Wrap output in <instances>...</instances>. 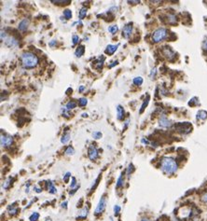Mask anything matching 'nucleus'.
Returning a JSON list of instances; mask_svg holds the SVG:
<instances>
[{
  "instance_id": "ddd939ff",
  "label": "nucleus",
  "mask_w": 207,
  "mask_h": 221,
  "mask_svg": "<svg viewBox=\"0 0 207 221\" xmlns=\"http://www.w3.org/2000/svg\"><path fill=\"white\" fill-rule=\"evenodd\" d=\"M124 117V108L120 105L117 106V118L118 119H122Z\"/></svg>"
},
{
  "instance_id": "7ed1b4c3",
  "label": "nucleus",
  "mask_w": 207,
  "mask_h": 221,
  "mask_svg": "<svg viewBox=\"0 0 207 221\" xmlns=\"http://www.w3.org/2000/svg\"><path fill=\"white\" fill-rule=\"evenodd\" d=\"M167 30L163 27L158 28L157 30L154 31V33L152 34V41L155 43H159L160 41H163L167 37Z\"/></svg>"
},
{
  "instance_id": "4be33fe9",
  "label": "nucleus",
  "mask_w": 207,
  "mask_h": 221,
  "mask_svg": "<svg viewBox=\"0 0 207 221\" xmlns=\"http://www.w3.org/2000/svg\"><path fill=\"white\" fill-rule=\"evenodd\" d=\"M118 30H119V27H118V25H111V26H109L108 27V31L110 32L111 34H116L118 32Z\"/></svg>"
},
{
  "instance_id": "2eb2a0df",
  "label": "nucleus",
  "mask_w": 207,
  "mask_h": 221,
  "mask_svg": "<svg viewBox=\"0 0 207 221\" xmlns=\"http://www.w3.org/2000/svg\"><path fill=\"white\" fill-rule=\"evenodd\" d=\"M47 187H48V190L50 194H55L57 192V189L54 187V185L52 184V182L51 181H48L47 182Z\"/></svg>"
},
{
  "instance_id": "37998d69",
  "label": "nucleus",
  "mask_w": 207,
  "mask_h": 221,
  "mask_svg": "<svg viewBox=\"0 0 207 221\" xmlns=\"http://www.w3.org/2000/svg\"><path fill=\"white\" fill-rule=\"evenodd\" d=\"M36 188V191L37 192V193H40L41 192V189L40 188Z\"/></svg>"
},
{
  "instance_id": "cd10ccee",
  "label": "nucleus",
  "mask_w": 207,
  "mask_h": 221,
  "mask_svg": "<svg viewBox=\"0 0 207 221\" xmlns=\"http://www.w3.org/2000/svg\"><path fill=\"white\" fill-rule=\"evenodd\" d=\"M66 155H74V153H75V150H74V148H72V147H68L66 149Z\"/></svg>"
},
{
  "instance_id": "b1692460",
  "label": "nucleus",
  "mask_w": 207,
  "mask_h": 221,
  "mask_svg": "<svg viewBox=\"0 0 207 221\" xmlns=\"http://www.w3.org/2000/svg\"><path fill=\"white\" fill-rule=\"evenodd\" d=\"M133 84L134 85H138V86H140V85H142V83H143V79H142L141 77H136V78H134L133 79Z\"/></svg>"
},
{
  "instance_id": "0eeeda50",
  "label": "nucleus",
  "mask_w": 207,
  "mask_h": 221,
  "mask_svg": "<svg viewBox=\"0 0 207 221\" xmlns=\"http://www.w3.org/2000/svg\"><path fill=\"white\" fill-rule=\"evenodd\" d=\"M132 31H133L132 23H128L123 27V29H122V36H123L125 39H128V37L131 36Z\"/></svg>"
},
{
  "instance_id": "a18cd8bd",
  "label": "nucleus",
  "mask_w": 207,
  "mask_h": 221,
  "mask_svg": "<svg viewBox=\"0 0 207 221\" xmlns=\"http://www.w3.org/2000/svg\"><path fill=\"white\" fill-rule=\"evenodd\" d=\"M83 90H84V86H80V87H79V91L81 92H83Z\"/></svg>"
},
{
  "instance_id": "c9c22d12",
  "label": "nucleus",
  "mask_w": 207,
  "mask_h": 221,
  "mask_svg": "<svg viewBox=\"0 0 207 221\" xmlns=\"http://www.w3.org/2000/svg\"><path fill=\"white\" fill-rule=\"evenodd\" d=\"M200 199H202V201H203V203L207 204V191H206V192L203 195L202 198H200Z\"/></svg>"
},
{
  "instance_id": "6ab92c4d",
  "label": "nucleus",
  "mask_w": 207,
  "mask_h": 221,
  "mask_svg": "<svg viewBox=\"0 0 207 221\" xmlns=\"http://www.w3.org/2000/svg\"><path fill=\"white\" fill-rule=\"evenodd\" d=\"M76 106H77V103L74 102V101H69V102H68V103L66 104V109H67V110L74 109Z\"/></svg>"
},
{
  "instance_id": "bb28decb",
  "label": "nucleus",
  "mask_w": 207,
  "mask_h": 221,
  "mask_svg": "<svg viewBox=\"0 0 207 221\" xmlns=\"http://www.w3.org/2000/svg\"><path fill=\"white\" fill-rule=\"evenodd\" d=\"M122 186H123V179H122V174L120 176V177L118 178V181H117V184H116V187L117 188H121Z\"/></svg>"
},
{
  "instance_id": "f3484780",
  "label": "nucleus",
  "mask_w": 207,
  "mask_h": 221,
  "mask_svg": "<svg viewBox=\"0 0 207 221\" xmlns=\"http://www.w3.org/2000/svg\"><path fill=\"white\" fill-rule=\"evenodd\" d=\"M51 2L56 5H68L71 3L70 0H51Z\"/></svg>"
},
{
  "instance_id": "473e14b6",
  "label": "nucleus",
  "mask_w": 207,
  "mask_h": 221,
  "mask_svg": "<svg viewBox=\"0 0 207 221\" xmlns=\"http://www.w3.org/2000/svg\"><path fill=\"white\" fill-rule=\"evenodd\" d=\"M120 212V206L115 205L114 206V214H115V216H118Z\"/></svg>"
},
{
  "instance_id": "a19ab883",
  "label": "nucleus",
  "mask_w": 207,
  "mask_h": 221,
  "mask_svg": "<svg viewBox=\"0 0 207 221\" xmlns=\"http://www.w3.org/2000/svg\"><path fill=\"white\" fill-rule=\"evenodd\" d=\"M79 188V186H77L75 188H73V190H72V191H70V195H73V194L77 191V189Z\"/></svg>"
},
{
  "instance_id": "c03bdc74",
  "label": "nucleus",
  "mask_w": 207,
  "mask_h": 221,
  "mask_svg": "<svg viewBox=\"0 0 207 221\" xmlns=\"http://www.w3.org/2000/svg\"><path fill=\"white\" fill-rule=\"evenodd\" d=\"M128 3H132V4H136V3H139V1H128Z\"/></svg>"
},
{
  "instance_id": "f257e3e1",
  "label": "nucleus",
  "mask_w": 207,
  "mask_h": 221,
  "mask_svg": "<svg viewBox=\"0 0 207 221\" xmlns=\"http://www.w3.org/2000/svg\"><path fill=\"white\" fill-rule=\"evenodd\" d=\"M160 169L164 174L172 175L177 172L178 164L173 158L163 157L160 161Z\"/></svg>"
},
{
  "instance_id": "de8ad7c7",
  "label": "nucleus",
  "mask_w": 207,
  "mask_h": 221,
  "mask_svg": "<svg viewBox=\"0 0 207 221\" xmlns=\"http://www.w3.org/2000/svg\"><path fill=\"white\" fill-rule=\"evenodd\" d=\"M142 143H145V144H148V141L147 139H142Z\"/></svg>"
},
{
  "instance_id": "ea45409f",
  "label": "nucleus",
  "mask_w": 207,
  "mask_h": 221,
  "mask_svg": "<svg viewBox=\"0 0 207 221\" xmlns=\"http://www.w3.org/2000/svg\"><path fill=\"white\" fill-rule=\"evenodd\" d=\"M63 208H64V209H66L67 208V201H63V203H62V205H61Z\"/></svg>"
},
{
  "instance_id": "1a4fd4ad",
  "label": "nucleus",
  "mask_w": 207,
  "mask_h": 221,
  "mask_svg": "<svg viewBox=\"0 0 207 221\" xmlns=\"http://www.w3.org/2000/svg\"><path fill=\"white\" fill-rule=\"evenodd\" d=\"M163 54L165 55V57H167L169 60H172V59H173V57H174V52H173V50L169 48V47H164V49H163Z\"/></svg>"
},
{
  "instance_id": "39448f33",
  "label": "nucleus",
  "mask_w": 207,
  "mask_h": 221,
  "mask_svg": "<svg viewBox=\"0 0 207 221\" xmlns=\"http://www.w3.org/2000/svg\"><path fill=\"white\" fill-rule=\"evenodd\" d=\"M106 206V199L105 196H103L100 199L98 204H97V207H96V209H95V214H102L104 211H105Z\"/></svg>"
},
{
  "instance_id": "79ce46f5",
  "label": "nucleus",
  "mask_w": 207,
  "mask_h": 221,
  "mask_svg": "<svg viewBox=\"0 0 207 221\" xmlns=\"http://www.w3.org/2000/svg\"><path fill=\"white\" fill-rule=\"evenodd\" d=\"M55 43H56V40H53V41H51V42L50 43V46H53Z\"/></svg>"
},
{
  "instance_id": "4468645a",
  "label": "nucleus",
  "mask_w": 207,
  "mask_h": 221,
  "mask_svg": "<svg viewBox=\"0 0 207 221\" xmlns=\"http://www.w3.org/2000/svg\"><path fill=\"white\" fill-rule=\"evenodd\" d=\"M84 52H85V48H84V46H82V45L79 46V47L77 48L76 52H75V55H76V57H77V58L81 57V56L84 54Z\"/></svg>"
},
{
  "instance_id": "6e6552de",
  "label": "nucleus",
  "mask_w": 207,
  "mask_h": 221,
  "mask_svg": "<svg viewBox=\"0 0 207 221\" xmlns=\"http://www.w3.org/2000/svg\"><path fill=\"white\" fill-rule=\"evenodd\" d=\"M159 124H160V126H161V127H163V128H168V127H171L172 122L166 117H161L160 118Z\"/></svg>"
},
{
  "instance_id": "a211bd4d",
  "label": "nucleus",
  "mask_w": 207,
  "mask_h": 221,
  "mask_svg": "<svg viewBox=\"0 0 207 221\" xmlns=\"http://www.w3.org/2000/svg\"><path fill=\"white\" fill-rule=\"evenodd\" d=\"M70 140V134L69 132H66L63 135V137L61 138V143L62 144H66L68 141Z\"/></svg>"
},
{
  "instance_id": "f704fd0d",
  "label": "nucleus",
  "mask_w": 207,
  "mask_h": 221,
  "mask_svg": "<svg viewBox=\"0 0 207 221\" xmlns=\"http://www.w3.org/2000/svg\"><path fill=\"white\" fill-rule=\"evenodd\" d=\"M71 176V174L69 173V172H67L66 174V175L63 176V181L66 182V183H67L68 182V179H69V177Z\"/></svg>"
},
{
  "instance_id": "a878e982",
  "label": "nucleus",
  "mask_w": 207,
  "mask_h": 221,
  "mask_svg": "<svg viewBox=\"0 0 207 221\" xmlns=\"http://www.w3.org/2000/svg\"><path fill=\"white\" fill-rule=\"evenodd\" d=\"M87 14V9L86 8H82L79 11V19L80 20H82V19H84V17L86 16Z\"/></svg>"
},
{
  "instance_id": "aec40b11",
  "label": "nucleus",
  "mask_w": 207,
  "mask_h": 221,
  "mask_svg": "<svg viewBox=\"0 0 207 221\" xmlns=\"http://www.w3.org/2000/svg\"><path fill=\"white\" fill-rule=\"evenodd\" d=\"M38 218H39V214L36 213V212H34V213L30 216L29 220H30V221H37Z\"/></svg>"
},
{
  "instance_id": "58836bf2",
  "label": "nucleus",
  "mask_w": 207,
  "mask_h": 221,
  "mask_svg": "<svg viewBox=\"0 0 207 221\" xmlns=\"http://www.w3.org/2000/svg\"><path fill=\"white\" fill-rule=\"evenodd\" d=\"M17 212H18V209H17V208H15V209H12V210H10V211H9V214H12V216H13V214H17Z\"/></svg>"
},
{
  "instance_id": "7c9ffc66",
  "label": "nucleus",
  "mask_w": 207,
  "mask_h": 221,
  "mask_svg": "<svg viewBox=\"0 0 207 221\" xmlns=\"http://www.w3.org/2000/svg\"><path fill=\"white\" fill-rule=\"evenodd\" d=\"M93 136L95 138V139H100V138L102 137V134L100 132H94L93 134Z\"/></svg>"
},
{
  "instance_id": "9b49d317",
  "label": "nucleus",
  "mask_w": 207,
  "mask_h": 221,
  "mask_svg": "<svg viewBox=\"0 0 207 221\" xmlns=\"http://www.w3.org/2000/svg\"><path fill=\"white\" fill-rule=\"evenodd\" d=\"M120 44H118V45H108L106 49V54H113L116 50L118 49V47H119Z\"/></svg>"
},
{
  "instance_id": "393cba45",
  "label": "nucleus",
  "mask_w": 207,
  "mask_h": 221,
  "mask_svg": "<svg viewBox=\"0 0 207 221\" xmlns=\"http://www.w3.org/2000/svg\"><path fill=\"white\" fill-rule=\"evenodd\" d=\"M148 103H149V96H147V99L144 101V103H143V105H142V106H141V109H140V113H143V111L145 110V108H146V106L148 105Z\"/></svg>"
},
{
  "instance_id": "49530a36",
  "label": "nucleus",
  "mask_w": 207,
  "mask_h": 221,
  "mask_svg": "<svg viewBox=\"0 0 207 221\" xmlns=\"http://www.w3.org/2000/svg\"><path fill=\"white\" fill-rule=\"evenodd\" d=\"M141 221H152V220L148 219V218H142V219H141Z\"/></svg>"
},
{
  "instance_id": "20e7f679",
  "label": "nucleus",
  "mask_w": 207,
  "mask_h": 221,
  "mask_svg": "<svg viewBox=\"0 0 207 221\" xmlns=\"http://www.w3.org/2000/svg\"><path fill=\"white\" fill-rule=\"evenodd\" d=\"M0 141H1V147L2 148H8L10 147L12 143H13V137L11 135H3L1 134V138H0Z\"/></svg>"
},
{
  "instance_id": "412c9836",
  "label": "nucleus",
  "mask_w": 207,
  "mask_h": 221,
  "mask_svg": "<svg viewBox=\"0 0 207 221\" xmlns=\"http://www.w3.org/2000/svg\"><path fill=\"white\" fill-rule=\"evenodd\" d=\"M63 16L66 17V18L67 19V20H69V19L72 18V11H71V9H64V11H63Z\"/></svg>"
},
{
  "instance_id": "9d476101",
  "label": "nucleus",
  "mask_w": 207,
  "mask_h": 221,
  "mask_svg": "<svg viewBox=\"0 0 207 221\" xmlns=\"http://www.w3.org/2000/svg\"><path fill=\"white\" fill-rule=\"evenodd\" d=\"M28 25H29V20L25 18L20 23H19V30H20V31H25L28 28Z\"/></svg>"
},
{
  "instance_id": "dca6fc26",
  "label": "nucleus",
  "mask_w": 207,
  "mask_h": 221,
  "mask_svg": "<svg viewBox=\"0 0 207 221\" xmlns=\"http://www.w3.org/2000/svg\"><path fill=\"white\" fill-rule=\"evenodd\" d=\"M205 118H207V112L204 110H200L197 113V119H202V121H204Z\"/></svg>"
},
{
  "instance_id": "c756f323",
  "label": "nucleus",
  "mask_w": 207,
  "mask_h": 221,
  "mask_svg": "<svg viewBox=\"0 0 207 221\" xmlns=\"http://www.w3.org/2000/svg\"><path fill=\"white\" fill-rule=\"evenodd\" d=\"M77 185V179L75 177L71 178V185H70V188H75Z\"/></svg>"
},
{
  "instance_id": "c85d7f7f",
  "label": "nucleus",
  "mask_w": 207,
  "mask_h": 221,
  "mask_svg": "<svg viewBox=\"0 0 207 221\" xmlns=\"http://www.w3.org/2000/svg\"><path fill=\"white\" fill-rule=\"evenodd\" d=\"M87 104H88V100L86 98H80L79 100V105L80 106H85Z\"/></svg>"
},
{
  "instance_id": "5701e85b",
  "label": "nucleus",
  "mask_w": 207,
  "mask_h": 221,
  "mask_svg": "<svg viewBox=\"0 0 207 221\" xmlns=\"http://www.w3.org/2000/svg\"><path fill=\"white\" fill-rule=\"evenodd\" d=\"M12 181V178L11 177H9L7 180H5V182H4V184H3V188H5V189H7V188H9V186H10V184H11V182Z\"/></svg>"
},
{
  "instance_id": "72a5a7b5",
  "label": "nucleus",
  "mask_w": 207,
  "mask_h": 221,
  "mask_svg": "<svg viewBox=\"0 0 207 221\" xmlns=\"http://www.w3.org/2000/svg\"><path fill=\"white\" fill-rule=\"evenodd\" d=\"M72 39H73V44H74V45H76L77 43H79V36L74 35Z\"/></svg>"
},
{
  "instance_id": "4c0bfd02",
  "label": "nucleus",
  "mask_w": 207,
  "mask_h": 221,
  "mask_svg": "<svg viewBox=\"0 0 207 221\" xmlns=\"http://www.w3.org/2000/svg\"><path fill=\"white\" fill-rule=\"evenodd\" d=\"M203 48L204 50H207V39L203 41Z\"/></svg>"
},
{
  "instance_id": "e433bc0d",
  "label": "nucleus",
  "mask_w": 207,
  "mask_h": 221,
  "mask_svg": "<svg viewBox=\"0 0 207 221\" xmlns=\"http://www.w3.org/2000/svg\"><path fill=\"white\" fill-rule=\"evenodd\" d=\"M99 179H100V177H98V178H97V179L95 180V184H94V186L92 187V190H94V188H96V186L98 185V183H99L98 181H99Z\"/></svg>"
},
{
  "instance_id": "09e8293b",
  "label": "nucleus",
  "mask_w": 207,
  "mask_h": 221,
  "mask_svg": "<svg viewBox=\"0 0 207 221\" xmlns=\"http://www.w3.org/2000/svg\"><path fill=\"white\" fill-rule=\"evenodd\" d=\"M45 221H51V219L50 218H46V219H45Z\"/></svg>"
},
{
  "instance_id": "f8f14e48",
  "label": "nucleus",
  "mask_w": 207,
  "mask_h": 221,
  "mask_svg": "<svg viewBox=\"0 0 207 221\" xmlns=\"http://www.w3.org/2000/svg\"><path fill=\"white\" fill-rule=\"evenodd\" d=\"M89 209L87 207H84L83 209H81L79 213V214H77V219H84L86 218V217L88 216V212Z\"/></svg>"
},
{
  "instance_id": "423d86ee",
  "label": "nucleus",
  "mask_w": 207,
  "mask_h": 221,
  "mask_svg": "<svg viewBox=\"0 0 207 221\" xmlns=\"http://www.w3.org/2000/svg\"><path fill=\"white\" fill-rule=\"evenodd\" d=\"M98 155H99L98 150L96 149L95 147L90 146L89 148V149H88V156H89L90 161H95L97 158H98Z\"/></svg>"
},
{
  "instance_id": "2f4dec72",
  "label": "nucleus",
  "mask_w": 207,
  "mask_h": 221,
  "mask_svg": "<svg viewBox=\"0 0 207 221\" xmlns=\"http://www.w3.org/2000/svg\"><path fill=\"white\" fill-rule=\"evenodd\" d=\"M133 171H134V167H133V164H130V165H129V167H128L127 174H128V175H130Z\"/></svg>"
},
{
  "instance_id": "f03ea898",
  "label": "nucleus",
  "mask_w": 207,
  "mask_h": 221,
  "mask_svg": "<svg viewBox=\"0 0 207 221\" xmlns=\"http://www.w3.org/2000/svg\"><path fill=\"white\" fill-rule=\"evenodd\" d=\"M21 62L24 68H34L38 65V58L33 52H26L22 54Z\"/></svg>"
}]
</instances>
